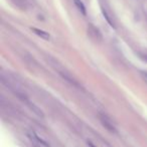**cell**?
Segmentation results:
<instances>
[{"mask_svg": "<svg viewBox=\"0 0 147 147\" xmlns=\"http://www.w3.org/2000/svg\"><path fill=\"white\" fill-rule=\"evenodd\" d=\"M31 30L36 33L37 36L44 39V40H49V38H51V35H49L46 31H43V30L38 29V28H36V27H31Z\"/></svg>", "mask_w": 147, "mask_h": 147, "instance_id": "cell-3", "label": "cell"}, {"mask_svg": "<svg viewBox=\"0 0 147 147\" xmlns=\"http://www.w3.org/2000/svg\"><path fill=\"white\" fill-rule=\"evenodd\" d=\"M103 14H104V16H105V18H106V20L108 21V23L110 24L111 26H114V24L112 23V21H111V19H110V17H109V15H108V13L106 12V10L105 9H103Z\"/></svg>", "mask_w": 147, "mask_h": 147, "instance_id": "cell-7", "label": "cell"}, {"mask_svg": "<svg viewBox=\"0 0 147 147\" xmlns=\"http://www.w3.org/2000/svg\"><path fill=\"white\" fill-rule=\"evenodd\" d=\"M75 5L78 7L79 11L82 12L84 15H86V7H85L84 3H83L81 0H75Z\"/></svg>", "mask_w": 147, "mask_h": 147, "instance_id": "cell-6", "label": "cell"}, {"mask_svg": "<svg viewBox=\"0 0 147 147\" xmlns=\"http://www.w3.org/2000/svg\"><path fill=\"white\" fill-rule=\"evenodd\" d=\"M87 145H88L89 147H97V146H95L94 144H93L91 141H89V140H88V141H87Z\"/></svg>", "mask_w": 147, "mask_h": 147, "instance_id": "cell-9", "label": "cell"}, {"mask_svg": "<svg viewBox=\"0 0 147 147\" xmlns=\"http://www.w3.org/2000/svg\"><path fill=\"white\" fill-rule=\"evenodd\" d=\"M88 32H89V34H90L94 39H96V40H99V41L102 40V34H101V32L99 31L98 28L95 27L93 24H89Z\"/></svg>", "mask_w": 147, "mask_h": 147, "instance_id": "cell-1", "label": "cell"}, {"mask_svg": "<svg viewBox=\"0 0 147 147\" xmlns=\"http://www.w3.org/2000/svg\"><path fill=\"white\" fill-rule=\"evenodd\" d=\"M27 135L29 136V137L31 138V139L36 140V141L38 142V143L42 144V145H44V146H46V147H49V144L47 143V142H45V140H43L42 138H40L38 135H37L36 133H34V132H28Z\"/></svg>", "mask_w": 147, "mask_h": 147, "instance_id": "cell-4", "label": "cell"}, {"mask_svg": "<svg viewBox=\"0 0 147 147\" xmlns=\"http://www.w3.org/2000/svg\"><path fill=\"white\" fill-rule=\"evenodd\" d=\"M100 120H101V122H102V124L104 125V127H106L107 129L109 130V131H111V132H116V128H115V126L113 125V123L110 121V120L108 119L105 115H102L101 114L100 115Z\"/></svg>", "mask_w": 147, "mask_h": 147, "instance_id": "cell-2", "label": "cell"}, {"mask_svg": "<svg viewBox=\"0 0 147 147\" xmlns=\"http://www.w3.org/2000/svg\"><path fill=\"white\" fill-rule=\"evenodd\" d=\"M141 75H142V78L147 82V72L145 71H141Z\"/></svg>", "mask_w": 147, "mask_h": 147, "instance_id": "cell-8", "label": "cell"}, {"mask_svg": "<svg viewBox=\"0 0 147 147\" xmlns=\"http://www.w3.org/2000/svg\"><path fill=\"white\" fill-rule=\"evenodd\" d=\"M11 1L20 9H26L28 5V0H11Z\"/></svg>", "mask_w": 147, "mask_h": 147, "instance_id": "cell-5", "label": "cell"}]
</instances>
